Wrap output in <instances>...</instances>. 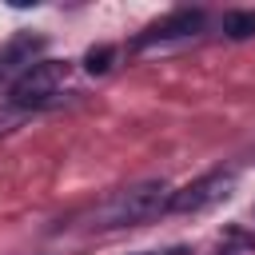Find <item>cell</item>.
<instances>
[{"mask_svg":"<svg viewBox=\"0 0 255 255\" xmlns=\"http://www.w3.org/2000/svg\"><path fill=\"white\" fill-rule=\"evenodd\" d=\"M199 28H203V12L199 8H179V12H171V16H163V20H155L139 40H135V48L143 52V48H151V44H167V40H191V36H199Z\"/></svg>","mask_w":255,"mask_h":255,"instance_id":"obj_4","label":"cell"},{"mask_svg":"<svg viewBox=\"0 0 255 255\" xmlns=\"http://www.w3.org/2000/svg\"><path fill=\"white\" fill-rule=\"evenodd\" d=\"M167 183L159 179H147V183H131L124 191H116L112 199H104L92 215H88V227L96 231H112V227H135L151 215H159L167 207Z\"/></svg>","mask_w":255,"mask_h":255,"instance_id":"obj_1","label":"cell"},{"mask_svg":"<svg viewBox=\"0 0 255 255\" xmlns=\"http://www.w3.org/2000/svg\"><path fill=\"white\" fill-rule=\"evenodd\" d=\"M44 52V36H32V32H24V36H16V40H8L4 48H0V80H8V76H24L32 64H36V56Z\"/></svg>","mask_w":255,"mask_h":255,"instance_id":"obj_5","label":"cell"},{"mask_svg":"<svg viewBox=\"0 0 255 255\" xmlns=\"http://www.w3.org/2000/svg\"><path fill=\"white\" fill-rule=\"evenodd\" d=\"M223 32H227L231 40L255 36V12H227V16H223Z\"/></svg>","mask_w":255,"mask_h":255,"instance_id":"obj_6","label":"cell"},{"mask_svg":"<svg viewBox=\"0 0 255 255\" xmlns=\"http://www.w3.org/2000/svg\"><path fill=\"white\" fill-rule=\"evenodd\" d=\"M68 84V64H60V60H36L24 76H16L12 80V104L24 112V108H44V104H52L56 96H60V88Z\"/></svg>","mask_w":255,"mask_h":255,"instance_id":"obj_2","label":"cell"},{"mask_svg":"<svg viewBox=\"0 0 255 255\" xmlns=\"http://www.w3.org/2000/svg\"><path fill=\"white\" fill-rule=\"evenodd\" d=\"M112 60H116V48H112V44H100V48H92V52L84 56V68H88L92 76H104V72L112 68Z\"/></svg>","mask_w":255,"mask_h":255,"instance_id":"obj_7","label":"cell"},{"mask_svg":"<svg viewBox=\"0 0 255 255\" xmlns=\"http://www.w3.org/2000/svg\"><path fill=\"white\" fill-rule=\"evenodd\" d=\"M231 187H235V171H211V175L187 183L183 191H175V195L167 199V207H171V211H203V207L227 199Z\"/></svg>","mask_w":255,"mask_h":255,"instance_id":"obj_3","label":"cell"}]
</instances>
